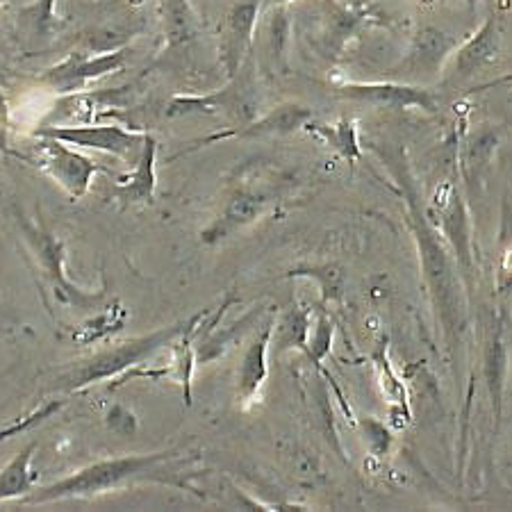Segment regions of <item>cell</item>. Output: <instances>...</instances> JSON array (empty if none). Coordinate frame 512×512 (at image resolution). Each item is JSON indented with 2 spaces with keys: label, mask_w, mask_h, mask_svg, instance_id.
I'll return each instance as SVG.
<instances>
[{
  "label": "cell",
  "mask_w": 512,
  "mask_h": 512,
  "mask_svg": "<svg viewBox=\"0 0 512 512\" xmlns=\"http://www.w3.org/2000/svg\"><path fill=\"white\" fill-rule=\"evenodd\" d=\"M501 51V30L497 16L490 14L472 39L458 48L456 60H453V76L458 80H469L474 73L483 71L499 57Z\"/></svg>",
  "instance_id": "cell-12"
},
{
  "label": "cell",
  "mask_w": 512,
  "mask_h": 512,
  "mask_svg": "<svg viewBox=\"0 0 512 512\" xmlns=\"http://www.w3.org/2000/svg\"><path fill=\"white\" fill-rule=\"evenodd\" d=\"M39 169L46 173L48 178L55 180L69 198L78 201L85 196L92 187V180L101 167L87 155L73 151L69 144L57 142V139L39 137Z\"/></svg>",
  "instance_id": "cell-4"
},
{
  "label": "cell",
  "mask_w": 512,
  "mask_h": 512,
  "mask_svg": "<svg viewBox=\"0 0 512 512\" xmlns=\"http://www.w3.org/2000/svg\"><path fill=\"white\" fill-rule=\"evenodd\" d=\"M128 319V312L121 308L119 303H114L112 308L103 310L101 315H96L94 319H89L82 324L76 333H73V342H78L82 346H89L94 342H101L105 337H110L112 333L123 328Z\"/></svg>",
  "instance_id": "cell-19"
},
{
  "label": "cell",
  "mask_w": 512,
  "mask_h": 512,
  "mask_svg": "<svg viewBox=\"0 0 512 512\" xmlns=\"http://www.w3.org/2000/svg\"><path fill=\"white\" fill-rule=\"evenodd\" d=\"M476 3H478V0H467V10L474 12L476 10Z\"/></svg>",
  "instance_id": "cell-31"
},
{
  "label": "cell",
  "mask_w": 512,
  "mask_h": 512,
  "mask_svg": "<svg viewBox=\"0 0 512 512\" xmlns=\"http://www.w3.org/2000/svg\"><path fill=\"white\" fill-rule=\"evenodd\" d=\"M374 362H376V371H378V385H381V392L385 399L390 401V406H399V408L410 410L406 385H403L401 378L396 376V371L392 369L390 355H387V340L378 346V351L374 353Z\"/></svg>",
  "instance_id": "cell-21"
},
{
  "label": "cell",
  "mask_w": 512,
  "mask_h": 512,
  "mask_svg": "<svg viewBox=\"0 0 512 512\" xmlns=\"http://www.w3.org/2000/svg\"><path fill=\"white\" fill-rule=\"evenodd\" d=\"M312 121V110L301 103H285L276 110L264 114L262 119L244 123V126L214 132V135L198 139L194 146H210L214 142H226V139H255V137H287L303 130Z\"/></svg>",
  "instance_id": "cell-9"
},
{
  "label": "cell",
  "mask_w": 512,
  "mask_h": 512,
  "mask_svg": "<svg viewBox=\"0 0 512 512\" xmlns=\"http://www.w3.org/2000/svg\"><path fill=\"white\" fill-rule=\"evenodd\" d=\"M19 23L30 32L32 39L48 37L60 23L55 14V0H35L26 10H21Z\"/></svg>",
  "instance_id": "cell-22"
},
{
  "label": "cell",
  "mask_w": 512,
  "mask_h": 512,
  "mask_svg": "<svg viewBox=\"0 0 512 512\" xmlns=\"http://www.w3.org/2000/svg\"><path fill=\"white\" fill-rule=\"evenodd\" d=\"M335 94L346 101L369 103L378 107H396V110H424L433 114L437 110L435 96L424 87L399 85V82H342Z\"/></svg>",
  "instance_id": "cell-7"
},
{
  "label": "cell",
  "mask_w": 512,
  "mask_h": 512,
  "mask_svg": "<svg viewBox=\"0 0 512 512\" xmlns=\"http://www.w3.org/2000/svg\"><path fill=\"white\" fill-rule=\"evenodd\" d=\"M333 337H335L333 319H330L326 312H319V317L315 319V328H312L308 335V346H305V351H308V355L317 367H321V362H324V358L330 353Z\"/></svg>",
  "instance_id": "cell-25"
},
{
  "label": "cell",
  "mask_w": 512,
  "mask_h": 512,
  "mask_svg": "<svg viewBox=\"0 0 512 512\" xmlns=\"http://www.w3.org/2000/svg\"><path fill=\"white\" fill-rule=\"evenodd\" d=\"M35 137L57 139L76 148H87V151L110 153L114 158H121L135 164L139 153H142L146 132L128 130L117 123H105V126H94V123H69V126H44L32 132Z\"/></svg>",
  "instance_id": "cell-3"
},
{
  "label": "cell",
  "mask_w": 512,
  "mask_h": 512,
  "mask_svg": "<svg viewBox=\"0 0 512 512\" xmlns=\"http://www.w3.org/2000/svg\"><path fill=\"white\" fill-rule=\"evenodd\" d=\"M160 16L169 48L183 46L196 37L198 19L189 0H160Z\"/></svg>",
  "instance_id": "cell-16"
},
{
  "label": "cell",
  "mask_w": 512,
  "mask_h": 512,
  "mask_svg": "<svg viewBox=\"0 0 512 512\" xmlns=\"http://www.w3.org/2000/svg\"><path fill=\"white\" fill-rule=\"evenodd\" d=\"M444 233L451 239L460 262L469 267V246H472V239H469V221L465 205L460 203V196L456 194L451 196V203L444 210Z\"/></svg>",
  "instance_id": "cell-20"
},
{
  "label": "cell",
  "mask_w": 512,
  "mask_h": 512,
  "mask_svg": "<svg viewBox=\"0 0 512 512\" xmlns=\"http://www.w3.org/2000/svg\"><path fill=\"white\" fill-rule=\"evenodd\" d=\"M312 317L308 310H294L276 324V335H278V346L280 349H292V346H299L305 349L308 346V335H310Z\"/></svg>",
  "instance_id": "cell-23"
},
{
  "label": "cell",
  "mask_w": 512,
  "mask_h": 512,
  "mask_svg": "<svg viewBox=\"0 0 512 512\" xmlns=\"http://www.w3.org/2000/svg\"><path fill=\"white\" fill-rule=\"evenodd\" d=\"M264 208H267L264 196L249 192V189H235L228 196L224 210L217 214V219L203 230L201 239L205 244L224 242V239L233 237L239 230L255 224L264 214Z\"/></svg>",
  "instance_id": "cell-10"
},
{
  "label": "cell",
  "mask_w": 512,
  "mask_h": 512,
  "mask_svg": "<svg viewBox=\"0 0 512 512\" xmlns=\"http://www.w3.org/2000/svg\"><path fill=\"white\" fill-rule=\"evenodd\" d=\"M264 37H267V51L271 60H280L287 46L289 37V19L287 7H274L267 10V26H264Z\"/></svg>",
  "instance_id": "cell-24"
},
{
  "label": "cell",
  "mask_w": 512,
  "mask_h": 512,
  "mask_svg": "<svg viewBox=\"0 0 512 512\" xmlns=\"http://www.w3.org/2000/svg\"><path fill=\"white\" fill-rule=\"evenodd\" d=\"M483 369L485 381L490 387L492 406H494V421H499L503 415V390H506V374H508V353L506 342H503V326L497 317H490L485 324V346H483Z\"/></svg>",
  "instance_id": "cell-13"
},
{
  "label": "cell",
  "mask_w": 512,
  "mask_h": 512,
  "mask_svg": "<svg viewBox=\"0 0 512 512\" xmlns=\"http://www.w3.org/2000/svg\"><path fill=\"white\" fill-rule=\"evenodd\" d=\"M276 319L269 317L253 335L237 369V399L239 408L251 410L260 401L264 383L269 376V346L276 333Z\"/></svg>",
  "instance_id": "cell-8"
},
{
  "label": "cell",
  "mask_w": 512,
  "mask_h": 512,
  "mask_svg": "<svg viewBox=\"0 0 512 512\" xmlns=\"http://www.w3.org/2000/svg\"><path fill=\"white\" fill-rule=\"evenodd\" d=\"M171 453H144V456H121V458H105L96 460L92 465L78 469L76 474L64 476L51 485L32 490L26 501L28 503H55L66 499H87L96 494H105L119 490L123 483L153 472L160 462L169 460Z\"/></svg>",
  "instance_id": "cell-1"
},
{
  "label": "cell",
  "mask_w": 512,
  "mask_h": 512,
  "mask_svg": "<svg viewBox=\"0 0 512 512\" xmlns=\"http://www.w3.org/2000/svg\"><path fill=\"white\" fill-rule=\"evenodd\" d=\"M158 142L153 135H146L142 153H139L137 162L132 164V171L119 178L117 194L121 205H137V203H153L155 189H158Z\"/></svg>",
  "instance_id": "cell-11"
},
{
  "label": "cell",
  "mask_w": 512,
  "mask_h": 512,
  "mask_svg": "<svg viewBox=\"0 0 512 512\" xmlns=\"http://www.w3.org/2000/svg\"><path fill=\"white\" fill-rule=\"evenodd\" d=\"M360 428H362V435H365V442L371 456L385 458L394 444V435L390 431V426L383 424V421L376 417H362Z\"/></svg>",
  "instance_id": "cell-26"
},
{
  "label": "cell",
  "mask_w": 512,
  "mask_h": 512,
  "mask_svg": "<svg viewBox=\"0 0 512 512\" xmlns=\"http://www.w3.org/2000/svg\"><path fill=\"white\" fill-rule=\"evenodd\" d=\"M37 444L32 442L26 449L0 469V503L26 499L37 483V474L32 472V460H35Z\"/></svg>",
  "instance_id": "cell-15"
},
{
  "label": "cell",
  "mask_w": 512,
  "mask_h": 512,
  "mask_svg": "<svg viewBox=\"0 0 512 512\" xmlns=\"http://www.w3.org/2000/svg\"><path fill=\"white\" fill-rule=\"evenodd\" d=\"M260 12L262 0H237L226 14L224 28H221L219 55L230 80L237 78L244 57L251 51L255 32H258Z\"/></svg>",
  "instance_id": "cell-6"
},
{
  "label": "cell",
  "mask_w": 512,
  "mask_h": 512,
  "mask_svg": "<svg viewBox=\"0 0 512 512\" xmlns=\"http://www.w3.org/2000/svg\"><path fill=\"white\" fill-rule=\"evenodd\" d=\"M107 426L119 435H130L137 431V419L123 406H112V410L107 412Z\"/></svg>",
  "instance_id": "cell-29"
},
{
  "label": "cell",
  "mask_w": 512,
  "mask_h": 512,
  "mask_svg": "<svg viewBox=\"0 0 512 512\" xmlns=\"http://www.w3.org/2000/svg\"><path fill=\"white\" fill-rule=\"evenodd\" d=\"M128 48H117V51H107L103 55H69L64 62L51 66L39 78L41 85L51 87L57 94H78L85 89L89 82H96L110 73L121 71L128 64Z\"/></svg>",
  "instance_id": "cell-5"
},
{
  "label": "cell",
  "mask_w": 512,
  "mask_h": 512,
  "mask_svg": "<svg viewBox=\"0 0 512 512\" xmlns=\"http://www.w3.org/2000/svg\"><path fill=\"white\" fill-rule=\"evenodd\" d=\"M294 0H262V12L274 10V7H289Z\"/></svg>",
  "instance_id": "cell-30"
},
{
  "label": "cell",
  "mask_w": 512,
  "mask_h": 512,
  "mask_svg": "<svg viewBox=\"0 0 512 512\" xmlns=\"http://www.w3.org/2000/svg\"><path fill=\"white\" fill-rule=\"evenodd\" d=\"M289 276H310V278H317L319 280V287L321 292H324V299L333 301V299H340L342 296V289H344V274L337 267H312V269H296L292 271Z\"/></svg>",
  "instance_id": "cell-27"
},
{
  "label": "cell",
  "mask_w": 512,
  "mask_h": 512,
  "mask_svg": "<svg viewBox=\"0 0 512 512\" xmlns=\"http://www.w3.org/2000/svg\"><path fill=\"white\" fill-rule=\"evenodd\" d=\"M303 130H308V132H312V135H317L319 139H324V142L333 148V151L340 153L342 158L349 160L351 164L362 158L360 132H358V126H355V121H351V119H342L337 123L310 121Z\"/></svg>",
  "instance_id": "cell-17"
},
{
  "label": "cell",
  "mask_w": 512,
  "mask_h": 512,
  "mask_svg": "<svg viewBox=\"0 0 512 512\" xmlns=\"http://www.w3.org/2000/svg\"><path fill=\"white\" fill-rule=\"evenodd\" d=\"M185 326L187 324L160 328L151 335L132 337L128 342H121L117 346H112V349L96 353L89 360H82L78 367H73L69 371V374H64L60 381H57V387L64 392H80L96 383H112L114 378L126 374L132 367L142 365L144 360L164 349L167 344H171L180 333H183Z\"/></svg>",
  "instance_id": "cell-2"
},
{
  "label": "cell",
  "mask_w": 512,
  "mask_h": 512,
  "mask_svg": "<svg viewBox=\"0 0 512 512\" xmlns=\"http://www.w3.org/2000/svg\"><path fill=\"white\" fill-rule=\"evenodd\" d=\"M221 107L228 112H239V96L230 89L208 96H173L167 107V117H187V114H217Z\"/></svg>",
  "instance_id": "cell-18"
},
{
  "label": "cell",
  "mask_w": 512,
  "mask_h": 512,
  "mask_svg": "<svg viewBox=\"0 0 512 512\" xmlns=\"http://www.w3.org/2000/svg\"><path fill=\"white\" fill-rule=\"evenodd\" d=\"M62 406H64V401H48V403H44V406H41V408L32 410L28 417H21L19 421H14V424H10L7 428H0V442L10 440V437H14V435L26 433V431H30V428L39 426L41 421L51 417L53 412H57Z\"/></svg>",
  "instance_id": "cell-28"
},
{
  "label": "cell",
  "mask_w": 512,
  "mask_h": 512,
  "mask_svg": "<svg viewBox=\"0 0 512 512\" xmlns=\"http://www.w3.org/2000/svg\"><path fill=\"white\" fill-rule=\"evenodd\" d=\"M456 39L437 28H421L417 37L412 39V48L408 55V69L415 73H435L440 71L444 60L456 51Z\"/></svg>",
  "instance_id": "cell-14"
}]
</instances>
